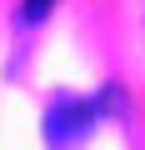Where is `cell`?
I'll use <instances>...</instances> for the list:
<instances>
[{
	"label": "cell",
	"mask_w": 145,
	"mask_h": 150,
	"mask_svg": "<svg viewBox=\"0 0 145 150\" xmlns=\"http://www.w3.org/2000/svg\"><path fill=\"white\" fill-rule=\"evenodd\" d=\"M95 125H100V100L60 95V100L45 110V145H50V150H80Z\"/></svg>",
	"instance_id": "obj_1"
},
{
	"label": "cell",
	"mask_w": 145,
	"mask_h": 150,
	"mask_svg": "<svg viewBox=\"0 0 145 150\" xmlns=\"http://www.w3.org/2000/svg\"><path fill=\"white\" fill-rule=\"evenodd\" d=\"M55 5H60V0H25V5H20V20H25V25H35V20H45Z\"/></svg>",
	"instance_id": "obj_2"
}]
</instances>
